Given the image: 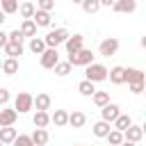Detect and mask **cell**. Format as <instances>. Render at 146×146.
Masks as SVG:
<instances>
[{
    "instance_id": "cell-1",
    "label": "cell",
    "mask_w": 146,
    "mask_h": 146,
    "mask_svg": "<svg viewBox=\"0 0 146 146\" xmlns=\"http://www.w3.org/2000/svg\"><path fill=\"white\" fill-rule=\"evenodd\" d=\"M66 39H68V30L66 27H55L43 36V43H46V48H55L57 50V46H62Z\"/></svg>"
},
{
    "instance_id": "cell-2",
    "label": "cell",
    "mask_w": 146,
    "mask_h": 146,
    "mask_svg": "<svg viewBox=\"0 0 146 146\" xmlns=\"http://www.w3.org/2000/svg\"><path fill=\"white\" fill-rule=\"evenodd\" d=\"M84 80L87 82H103V80H107V66H103V64H89V66H84Z\"/></svg>"
},
{
    "instance_id": "cell-3",
    "label": "cell",
    "mask_w": 146,
    "mask_h": 146,
    "mask_svg": "<svg viewBox=\"0 0 146 146\" xmlns=\"http://www.w3.org/2000/svg\"><path fill=\"white\" fill-rule=\"evenodd\" d=\"M66 62L71 64V68H73V66H89V64H94V52H91L89 48H82L80 52L68 55V59H66Z\"/></svg>"
},
{
    "instance_id": "cell-4",
    "label": "cell",
    "mask_w": 146,
    "mask_h": 146,
    "mask_svg": "<svg viewBox=\"0 0 146 146\" xmlns=\"http://www.w3.org/2000/svg\"><path fill=\"white\" fill-rule=\"evenodd\" d=\"M32 100H34V96H32V94L21 91V94L14 98V112H16V114H25V112L34 110V107H32Z\"/></svg>"
},
{
    "instance_id": "cell-5",
    "label": "cell",
    "mask_w": 146,
    "mask_h": 146,
    "mask_svg": "<svg viewBox=\"0 0 146 146\" xmlns=\"http://www.w3.org/2000/svg\"><path fill=\"white\" fill-rule=\"evenodd\" d=\"M121 114V107L116 105V103H107L105 107H100V121H105V123H114L116 121V116Z\"/></svg>"
},
{
    "instance_id": "cell-6",
    "label": "cell",
    "mask_w": 146,
    "mask_h": 146,
    "mask_svg": "<svg viewBox=\"0 0 146 146\" xmlns=\"http://www.w3.org/2000/svg\"><path fill=\"white\" fill-rule=\"evenodd\" d=\"M64 46H66L68 55H75V52H80L84 48V36L82 34H68V39L64 41Z\"/></svg>"
},
{
    "instance_id": "cell-7",
    "label": "cell",
    "mask_w": 146,
    "mask_h": 146,
    "mask_svg": "<svg viewBox=\"0 0 146 146\" xmlns=\"http://www.w3.org/2000/svg\"><path fill=\"white\" fill-rule=\"evenodd\" d=\"M116 50H119V39H114V36L103 39V41H100V46H98V52H100L103 57H112Z\"/></svg>"
},
{
    "instance_id": "cell-8",
    "label": "cell",
    "mask_w": 146,
    "mask_h": 146,
    "mask_svg": "<svg viewBox=\"0 0 146 146\" xmlns=\"http://www.w3.org/2000/svg\"><path fill=\"white\" fill-rule=\"evenodd\" d=\"M59 62V52L55 48H46L41 52V66L43 68H55V64Z\"/></svg>"
},
{
    "instance_id": "cell-9",
    "label": "cell",
    "mask_w": 146,
    "mask_h": 146,
    "mask_svg": "<svg viewBox=\"0 0 146 146\" xmlns=\"http://www.w3.org/2000/svg\"><path fill=\"white\" fill-rule=\"evenodd\" d=\"M141 137H144V128L137 125V123H132V125L123 132V141H130V144H139Z\"/></svg>"
},
{
    "instance_id": "cell-10",
    "label": "cell",
    "mask_w": 146,
    "mask_h": 146,
    "mask_svg": "<svg viewBox=\"0 0 146 146\" xmlns=\"http://www.w3.org/2000/svg\"><path fill=\"white\" fill-rule=\"evenodd\" d=\"M18 114L14 112V107H2L0 110V128H14Z\"/></svg>"
},
{
    "instance_id": "cell-11",
    "label": "cell",
    "mask_w": 146,
    "mask_h": 146,
    "mask_svg": "<svg viewBox=\"0 0 146 146\" xmlns=\"http://www.w3.org/2000/svg\"><path fill=\"white\" fill-rule=\"evenodd\" d=\"M144 80H146V75L141 68H132V66L125 68V82L128 84H144Z\"/></svg>"
},
{
    "instance_id": "cell-12",
    "label": "cell",
    "mask_w": 146,
    "mask_h": 146,
    "mask_svg": "<svg viewBox=\"0 0 146 146\" xmlns=\"http://www.w3.org/2000/svg\"><path fill=\"white\" fill-rule=\"evenodd\" d=\"M112 9L119 14H132L137 9V2L135 0H116V2H112Z\"/></svg>"
},
{
    "instance_id": "cell-13",
    "label": "cell",
    "mask_w": 146,
    "mask_h": 146,
    "mask_svg": "<svg viewBox=\"0 0 146 146\" xmlns=\"http://www.w3.org/2000/svg\"><path fill=\"white\" fill-rule=\"evenodd\" d=\"M107 80H110L112 84H123V82H125V68H123V66L107 68Z\"/></svg>"
},
{
    "instance_id": "cell-14",
    "label": "cell",
    "mask_w": 146,
    "mask_h": 146,
    "mask_svg": "<svg viewBox=\"0 0 146 146\" xmlns=\"http://www.w3.org/2000/svg\"><path fill=\"white\" fill-rule=\"evenodd\" d=\"M50 96L48 94H36L34 100H32V107H36V112H48L50 110Z\"/></svg>"
},
{
    "instance_id": "cell-15",
    "label": "cell",
    "mask_w": 146,
    "mask_h": 146,
    "mask_svg": "<svg viewBox=\"0 0 146 146\" xmlns=\"http://www.w3.org/2000/svg\"><path fill=\"white\" fill-rule=\"evenodd\" d=\"M50 123H55L57 128L68 125V112H66V110H55V112L50 114Z\"/></svg>"
},
{
    "instance_id": "cell-16",
    "label": "cell",
    "mask_w": 146,
    "mask_h": 146,
    "mask_svg": "<svg viewBox=\"0 0 146 146\" xmlns=\"http://www.w3.org/2000/svg\"><path fill=\"white\" fill-rule=\"evenodd\" d=\"M130 125H132V119H130V114H119V116H116V121H114V128H112V130L125 132Z\"/></svg>"
},
{
    "instance_id": "cell-17",
    "label": "cell",
    "mask_w": 146,
    "mask_h": 146,
    "mask_svg": "<svg viewBox=\"0 0 146 146\" xmlns=\"http://www.w3.org/2000/svg\"><path fill=\"white\" fill-rule=\"evenodd\" d=\"M18 137L16 128H0V144L7 146V144H14V139Z\"/></svg>"
},
{
    "instance_id": "cell-18",
    "label": "cell",
    "mask_w": 146,
    "mask_h": 146,
    "mask_svg": "<svg viewBox=\"0 0 146 146\" xmlns=\"http://www.w3.org/2000/svg\"><path fill=\"white\" fill-rule=\"evenodd\" d=\"M30 139H32L34 146H46L48 139H50V135H48V130H39V128H36V130L30 135Z\"/></svg>"
},
{
    "instance_id": "cell-19",
    "label": "cell",
    "mask_w": 146,
    "mask_h": 146,
    "mask_svg": "<svg viewBox=\"0 0 146 146\" xmlns=\"http://www.w3.org/2000/svg\"><path fill=\"white\" fill-rule=\"evenodd\" d=\"M34 11H36V5H34V2H23V5H18V14L23 16V21H32Z\"/></svg>"
},
{
    "instance_id": "cell-20",
    "label": "cell",
    "mask_w": 146,
    "mask_h": 146,
    "mask_svg": "<svg viewBox=\"0 0 146 146\" xmlns=\"http://www.w3.org/2000/svg\"><path fill=\"white\" fill-rule=\"evenodd\" d=\"M32 23L36 25V27H48L50 25V14H46V11H34V16H32Z\"/></svg>"
},
{
    "instance_id": "cell-21",
    "label": "cell",
    "mask_w": 146,
    "mask_h": 146,
    "mask_svg": "<svg viewBox=\"0 0 146 146\" xmlns=\"http://www.w3.org/2000/svg\"><path fill=\"white\" fill-rule=\"evenodd\" d=\"M5 52H7V57H9V59H16L18 55H23V43L7 41V46H5Z\"/></svg>"
},
{
    "instance_id": "cell-22",
    "label": "cell",
    "mask_w": 146,
    "mask_h": 146,
    "mask_svg": "<svg viewBox=\"0 0 146 146\" xmlns=\"http://www.w3.org/2000/svg\"><path fill=\"white\" fill-rule=\"evenodd\" d=\"M32 123H34L39 130H46V125L50 123V114H48V112H36V114L32 116Z\"/></svg>"
},
{
    "instance_id": "cell-23",
    "label": "cell",
    "mask_w": 146,
    "mask_h": 146,
    "mask_svg": "<svg viewBox=\"0 0 146 146\" xmlns=\"http://www.w3.org/2000/svg\"><path fill=\"white\" fill-rule=\"evenodd\" d=\"M87 123V116H84V112H71L68 114V125H73V128H82Z\"/></svg>"
},
{
    "instance_id": "cell-24",
    "label": "cell",
    "mask_w": 146,
    "mask_h": 146,
    "mask_svg": "<svg viewBox=\"0 0 146 146\" xmlns=\"http://www.w3.org/2000/svg\"><path fill=\"white\" fill-rule=\"evenodd\" d=\"M18 32L23 34V39H25V36L34 39V36H36V25H34L32 21H23V25H21V30H18Z\"/></svg>"
},
{
    "instance_id": "cell-25",
    "label": "cell",
    "mask_w": 146,
    "mask_h": 146,
    "mask_svg": "<svg viewBox=\"0 0 146 146\" xmlns=\"http://www.w3.org/2000/svg\"><path fill=\"white\" fill-rule=\"evenodd\" d=\"M5 75H14V73H18V59H5L2 62V68H0Z\"/></svg>"
},
{
    "instance_id": "cell-26",
    "label": "cell",
    "mask_w": 146,
    "mask_h": 146,
    "mask_svg": "<svg viewBox=\"0 0 146 146\" xmlns=\"http://www.w3.org/2000/svg\"><path fill=\"white\" fill-rule=\"evenodd\" d=\"M110 130H112V125L105 123V121H96V123H94V135H96V137H107Z\"/></svg>"
},
{
    "instance_id": "cell-27",
    "label": "cell",
    "mask_w": 146,
    "mask_h": 146,
    "mask_svg": "<svg viewBox=\"0 0 146 146\" xmlns=\"http://www.w3.org/2000/svg\"><path fill=\"white\" fill-rule=\"evenodd\" d=\"M78 91H80L82 96H94V94H96V84H94V82H87V80H82V82L78 84Z\"/></svg>"
},
{
    "instance_id": "cell-28",
    "label": "cell",
    "mask_w": 146,
    "mask_h": 146,
    "mask_svg": "<svg viewBox=\"0 0 146 146\" xmlns=\"http://www.w3.org/2000/svg\"><path fill=\"white\" fill-rule=\"evenodd\" d=\"M0 11H2L5 16H7V14H14V11H18V2H16V0H2Z\"/></svg>"
},
{
    "instance_id": "cell-29",
    "label": "cell",
    "mask_w": 146,
    "mask_h": 146,
    "mask_svg": "<svg viewBox=\"0 0 146 146\" xmlns=\"http://www.w3.org/2000/svg\"><path fill=\"white\" fill-rule=\"evenodd\" d=\"M82 9L84 14H96L100 9V0H82Z\"/></svg>"
},
{
    "instance_id": "cell-30",
    "label": "cell",
    "mask_w": 146,
    "mask_h": 146,
    "mask_svg": "<svg viewBox=\"0 0 146 146\" xmlns=\"http://www.w3.org/2000/svg\"><path fill=\"white\" fill-rule=\"evenodd\" d=\"M30 50H32L34 55H41V52L46 50V43H43V39H39V36L30 39Z\"/></svg>"
},
{
    "instance_id": "cell-31",
    "label": "cell",
    "mask_w": 146,
    "mask_h": 146,
    "mask_svg": "<svg viewBox=\"0 0 146 146\" xmlns=\"http://www.w3.org/2000/svg\"><path fill=\"white\" fill-rule=\"evenodd\" d=\"M91 100H94L98 107H105V105L110 103V94H107V91H96V94L91 96Z\"/></svg>"
},
{
    "instance_id": "cell-32",
    "label": "cell",
    "mask_w": 146,
    "mask_h": 146,
    "mask_svg": "<svg viewBox=\"0 0 146 146\" xmlns=\"http://www.w3.org/2000/svg\"><path fill=\"white\" fill-rule=\"evenodd\" d=\"M105 139L110 141V146H121V144H123V132H119V130H110V135H107Z\"/></svg>"
},
{
    "instance_id": "cell-33",
    "label": "cell",
    "mask_w": 146,
    "mask_h": 146,
    "mask_svg": "<svg viewBox=\"0 0 146 146\" xmlns=\"http://www.w3.org/2000/svg\"><path fill=\"white\" fill-rule=\"evenodd\" d=\"M52 71H55L59 78H64V75H68V73H71V64H68V62H57Z\"/></svg>"
},
{
    "instance_id": "cell-34",
    "label": "cell",
    "mask_w": 146,
    "mask_h": 146,
    "mask_svg": "<svg viewBox=\"0 0 146 146\" xmlns=\"http://www.w3.org/2000/svg\"><path fill=\"white\" fill-rule=\"evenodd\" d=\"M36 9L50 14V9H55V2H52V0H39V2H36Z\"/></svg>"
},
{
    "instance_id": "cell-35",
    "label": "cell",
    "mask_w": 146,
    "mask_h": 146,
    "mask_svg": "<svg viewBox=\"0 0 146 146\" xmlns=\"http://www.w3.org/2000/svg\"><path fill=\"white\" fill-rule=\"evenodd\" d=\"M14 146H34V144H32L30 135H18V137L14 139Z\"/></svg>"
},
{
    "instance_id": "cell-36",
    "label": "cell",
    "mask_w": 146,
    "mask_h": 146,
    "mask_svg": "<svg viewBox=\"0 0 146 146\" xmlns=\"http://www.w3.org/2000/svg\"><path fill=\"white\" fill-rule=\"evenodd\" d=\"M7 41H14V43H23V34H21L18 30H14V32H9V34H7Z\"/></svg>"
},
{
    "instance_id": "cell-37",
    "label": "cell",
    "mask_w": 146,
    "mask_h": 146,
    "mask_svg": "<svg viewBox=\"0 0 146 146\" xmlns=\"http://www.w3.org/2000/svg\"><path fill=\"white\" fill-rule=\"evenodd\" d=\"M9 89H5V87H0V107H5L7 103H9Z\"/></svg>"
},
{
    "instance_id": "cell-38",
    "label": "cell",
    "mask_w": 146,
    "mask_h": 146,
    "mask_svg": "<svg viewBox=\"0 0 146 146\" xmlns=\"http://www.w3.org/2000/svg\"><path fill=\"white\" fill-rule=\"evenodd\" d=\"M128 87H130L132 94H141V91H144V84H128Z\"/></svg>"
},
{
    "instance_id": "cell-39",
    "label": "cell",
    "mask_w": 146,
    "mask_h": 146,
    "mask_svg": "<svg viewBox=\"0 0 146 146\" xmlns=\"http://www.w3.org/2000/svg\"><path fill=\"white\" fill-rule=\"evenodd\" d=\"M5 46H7V34L0 30V48H5Z\"/></svg>"
},
{
    "instance_id": "cell-40",
    "label": "cell",
    "mask_w": 146,
    "mask_h": 146,
    "mask_svg": "<svg viewBox=\"0 0 146 146\" xmlns=\"http://www.w3.org/2000/svg\"><path fill=\"white\" fill-rule=\"evenodd\" d=\"M2 23H5V14L0 11V27H2Z\"/></svg>"
},
{
    "instance_id": "cell-41",
    "label": "cell",
    "mask_w": 146,
    "mask_h": 146,
    "mask_svg": "<svg viewBox=\"0 0 146 146\" xmlns=\"http://www.w3.org/2000/svg\"><path fill=\"white\" fill-rule=\"evenodd\" d=\"M121 146H137V144H130V141H123Z\"/></svg>"
},
{
    "instance_id": "cell-42",
    "label": "cell",
    "mask_w": 146,
    "mask_h": 146,
    "mask_svg": "<svg viewBox=\"0 0 146 146\" xmlns=\"http://www.w3.org/2000/svg\"><path fill=\"white\" fill-rule=\"evenodd\" d=\"M0 68H2V59H0Z\"/></svg>"
},
{
    "instance_id": "cell-43",
    "label": "cell",
    "mask_w": 146,
    "mask_h": 146,
    "mask_svg": "<svg viewBox=\"0 0 146 146\" xmlns=\"http://www.w3.org/2000/svg\"><path fill=\"white\" fill-rule=\"evenodd\" d=\"M0 146H2V144H0Z\"/></svg>"
}]
</instances>
